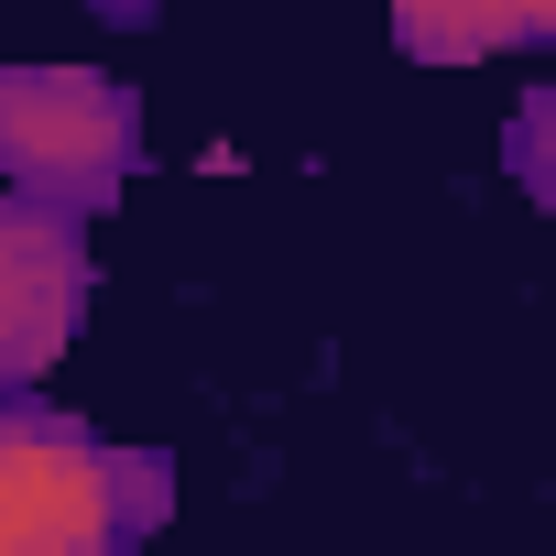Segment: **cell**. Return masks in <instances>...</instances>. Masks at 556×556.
Masks as SVG:
<instances>
[{"mask_svg":"<svg viewBox=\"0 0 556 556\" xmlns=\"http://www.w3.org/2000/svg\"><path fill=\"white\" fill-rule=\"evenodd\" d=\"M382 12H393V45L415 66H469V55L556 34V0H382Z\"/></svg>","mask_w":556,"mask_h":556,"instance_id":"4","label":"cell"},{"mask_svg":"<svg viewBox=\"0 0 556 556\" xmlns=\"http://www.w3.org/2000/svg\"><path fill=\"white\" fill-rule=\"evenodd\" d=\"M99 23H153V0H88Z\"/></svg>","mask_w":556,"mask_h":556,"instance_id":"6","label":"cell"},{"mask_svg":"<svg viewBox=\"0 0 556 556\" xmlns=\"http://www.w3.org/2000/svg\"><path fill=\"white\" fill-rule=\"evenodd\" d=\"M502 164H513V186L545 207L556 197V99L534 88V99H513V131H502Z\"/></svg>","mask_w":556,"mask_h":556,"instance_id":"5","label":"cell"},{"mask_svg":"<svg viewBox=\"0 0 556 556\" xmlns=\"http://www.w3.org/2000/svg\"><path fill=\"white\" fill-rule=\"evenodd\" d=\"M175 513L164 447H110L55 404L0 393V556H99L142 545Z\"/></svg>","mask_w":556,"mask_h":556,"instance_id":"1","label":"cell"},{"mask_svg":"<svg viewBox=\"0 0 556 556\" xmlns=\"http://www.w3.org/2000/svg\"><path fill=\"white\" fill-rule=\"evenodd\" d=\"M142 175V99L99 66H0V186L99 207Z\"/></svg>","mask_w":556,"mask_h":556,"instance_id":"2","label":"cell"},{"mask_svg":"<svg viewBox=\"0 0 556 556\" xmlns=\"http://www.w3.org/2000/svg\"><path fill=\"white\" fill-rule=\"evenodd\" d=\"M88 207L55 197H0V393H23L66 361L77 317H88Z\"/></svg>","mask_w":556,"mask_h":556,"instance_id":"3","label":"cell"}]
</instances>
